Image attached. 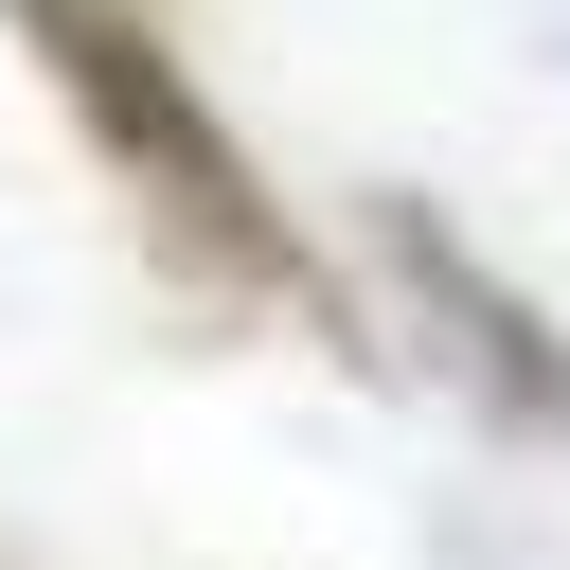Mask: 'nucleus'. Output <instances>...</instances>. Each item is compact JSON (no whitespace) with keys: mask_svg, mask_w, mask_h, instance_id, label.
I'll use <instances>...</instances> for the list:
<instances>
[{"mask_svg":"<svg viewBox=\"0 0 570 570\" xmlns=\"http://www.w3.org/2000/svg\"><path fill=\"white\" fill-rule=\"evenodd\" d=\"M0 18H18L36 89L71 107L89 178L125 196L142 267H160L178 303H214V321H303V338L374 356V338H356V303H338V267H321V249H303V214L267 196V160L232 142V107L196 89V53H178V18H160V0H0Z\"/></svg>","mask_w":570,"mask_h":570,"instance_id":"nucleus-1","label":"nucleus"},{"mask_svg":"<svg viewBox=\"0 0 570 570\" xmlns=\"http://www.w3.org/2000/svg\"><path fill=\"white\" fill-rule=\"evenodd\" d=\"M374 267H392V303H410L428 374H445L499 445H552V463H570V321H552L534 285H499L428 196H374Z\"/></svg>","mask_w":570,"mask_h":570,"instance_id":"nucleus-2","label":"nucleus"}]
</instances>
